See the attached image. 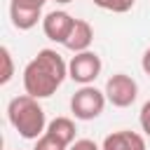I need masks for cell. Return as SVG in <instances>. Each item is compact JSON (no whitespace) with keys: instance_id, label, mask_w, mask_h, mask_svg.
<instances>
[{"instance_id":"obj_2","label":"cell","mask_w":150,"mask_h":150,"mask_svg":"<svg viewBox=\"0 0 150 150\" xmlns=\"http://www.w3.org/2000/svg\"><path fill=\"white\" fill-rule=\"evenodd\" d=\"M7 120L12 129L26 141H38L49 124L45 117V108L40 105V98H33L28 94H19L7 103Z\"/></svg>"},{"instance_id":"obj_11","label":"cell","mask_w":150,"mask_h":150,"mask_svg":"<svg viewBox=\"0 0 150 150\" xmlns=\"http://www.w3.org/2000/svg\"><path fill=\"white\" fill-rule=\"evenodd\" d=\"M91 2L105 12H112V14H124L136 5V0H91Z\"/></svg>"},{"instance_id":"obj_17","label":"cell","mask_w":150,"mask_h":150,"mask_svg":"<svg viewBox=\"0 0 150 150\" xmlns=\"http://www.w3.org/2000/svg\"><path fill=\"white\" fill-rule=\"evenodd\" d=\"M141 68H143V73L150 77V47L143 52V56H141Z\"/></svg>"},{"instance_id":"obj_18","label":"cell","mask_w":150,"mask_h":150,"mask_svg":"<svg viewBox=\"0 0 150 150\" xmlns=\"http://www.w3.org/2000/svg\"><path fill=\"white\" fill-rule=\"evenodd\" d=\"M54 2H59V5H68V2H73V0H54Z\"/></svg>"},{"instance_id":"obj_14","label":"cell","mask_w":150,"mask_h":150,"mask_svg":"<svg viewBox=\"0 0 150 150\" xmlns=\"http://www.w3.org/2000/svg\"><path fill=\"white\" fill-rule=\"evenodd\" d=\"M138 124H141V131L145 138H150V98L141 105V112H138Z\"/></svg>"},{"instance_id":"obj_8","label":"cell","mask_w":150,"mask_h":150,"mask_svg":"<svg viewBox=\"0 0 150 150\" xmlns=\"http://www.w3.org/2000/svg\"><path fill=\"white\" fill-rule=\"evenodd\" d=\"M91 42H94V28H91V23L84 21V19H75V26H73L68 40L63 42V47L70 49L73 54H80V52H89Z\"/></svg>"},{"instance_id":"obj_16","label":"cell","mask_w":150,"mask_h":150,"mask_svg":"<svg viewBox=\"0 0 150 150\" xmlns=\"http://www.w3.org/2000/svg\"><path fill=\"white\" fill-rule=\"evenodd\" d=\"M12 5H21V7H35V9H42L47 0H9Z\"/></svg>"},{"instance_id":"obj_6","label":"cell","mask_w":150,"mask_h":150,"mask_svg":"<svg viewBox=\"0 0 150 150\" xmlns=\"http://www.w3.org/2000/svg\"><path fill=\"white\" fill-rule=\"evenodd\" d=\"M73 26H75V16H70L66 9H52L42 19V33L52 42H59V45H63L68 40Z\"/></svg>"},{"instance_id":"obj_10","label":"cell","mask_w":150,"mask_h":150,"mask_svg":"<svg viewBox=\"0 0 150 150\" xmlns=\"http://www.w3.org/2000/svg\"><path fill=\"white\" fill-rule=\"evenodd\" d=\"M47 131H49L52 136H56L59 141H63L68 148L77 141V138H75V131H77V129H75V122H73L70 117H54V120L47 124Z\"/></svg>"},{"instance_id":"obj_15","label":"cell","mask_w":150,"mask_h":150,"mask_svg":"<svg viewBox=\"0 0 150 150\" xmlns=\"http://www.w3.org/2000/svg\"><path fill=\"white\" fill-rule=\"evenodd\" d=\"M70 150H101L91 138H77L73 145H70Z\"/></svg>"},{"instance_id":"obj_1","label":"cell","mask_w":150,"mask_h":150,"mask_svg":"<svg viewBox=\"0 0 150 150\" xmlns=\"http://www.w3.org/2000/svg\"><path fill=\"white\" fill-rule=\"evenodd\" d=\"M68 77V63L56 49H40L23 68V91L33 98H49Z\"/></svg>"},{"instance_id":"obj_3","label":"cell","mask_w":150,"mask_h":150,"mask_svg":"<svg viewBox=\"0 0 150 150\" xmlns=\"http://www.w3.org/2000/svg\"><path fill=\"white\" fill-rule=\"evenodd\" d=\"M105 103H108L105 91L96 89L94 84H87V87H80L70 96V112L80 122H91L103 112Z\"/></svg>"},{"instance_id":"obj_5","label":"cell","mask_w":150,"mask_h":150,"mask_svg":"<svg viewBox=\"0 0 150 150\" xmlns=\"http://www.w3.org/2000/svg\"><path fill=\"white\" fill-rule=\"evenodd\" d=\"M101 70H103V61L91 49L89 52H80L68 61V77L73 82H77L80 87L94 84V80L101 75Z\"/></svg>"},{"instance_id":"obj_7","label":"cell","mask_w":150,"mask_h":150,"mask_svg":"<svg viewBox=\"0 0 150 150\" xmlns=\"http://www.w3.org/2000/svg\"><path fill=\"white\" fill-rule=\"evenodd\" d=\"M145 136L131 129H120L112 131L103 138L101 150H145Z\"/></svg>"},{"instance_id":"obj_4","label":"cell","mask_w":150,"mask_h":150,"mask_svg":"<svg viewBox=\"0 0 150 150\" xmlns=\"http://www.w3.org/2000/svg\"><path fill=\"white\" fill-rule=\"evenodd\" d=\"M103 91H105V98H108L110 105L129 108L138 98V82L131 75H127V73H115V75L108 77Z\"/></svg>"},{"instance_id":"obj_9","label":"cell","mask_w":150,"mask_h":150,"mask_svg":"<svg viewBox=\"0 0 150 150\" xmlns=\"http://www.w3.org/2000/svg\"><path fill=\"white\" fill-rule=\"evenodd\" d=\"M9 19H12V26H14L16 30H30V28H35L45 16H42V9L21 7V5H12V2H9Z\"/></svg>"},{"instance_id":"obj_12","label":"cell","mask_w":150,"mask_h":150,"mask_svg":"<svg viewBox=\"0 0 150 150\" xmlns=\"http://www.w3.org/2000/svg\"><path fill=\"white\" fill-rule=\"evenodd\" d=\"M0 61H2V73H0V84H7L14 77V59L7 45L0 47Z\"/></svg>"},{"instance_id":"obj_13","label":"cell","mask_w":150,"mask_h":150,"mask_svg":"<svg viewBox=\"0 0 150 150\" xmlns=\"http://www.w3.org/2000/svg\"><path fill=\"white\" fill-rule=\"evenodd\" d=\"M33 150H70V148H68L63 141H59L56 136H52L49 131H45V134L35 141Z\"/></svg>"}]
</instances>
